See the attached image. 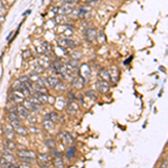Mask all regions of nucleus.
Returning <instances> with one entry per match:
<instances>
[{"label": "nucleus", "instance_id": "obj_1", "mask_svg": "<svg viewBox=\"0 0 168 168\" xmlns=\"http://www.w3.org/2000/svg\"><path fill=\"white\" fill-rule=\"evenodd\" d=\"M8 100L10 101V102H12V103H20V102H24V100H25V95H24V93L21 92V91L15 90L14 92L9 95Z\"/></svg>", "mask_w": 168, "mask_h": 168}, {"label": "nucleus", "instance_id": "obj_2", "mask_svg": "<svg viewBox=\"0 0 168 168\" xmlns=\"http://www.w3.org/2000/svg\"><path fill=\"white\" fill-rule=\"evenodd\" d=\"M59 140L62 141V143L65 145V146H71V145L73 143V137L68 134V132H66V131L59 132Z\"/></svg>", "mask_w": 168, "mask_h": 168}, {"label": "nucleus", "instance_id": "obj_3", "mask_svg": "<svg viewBox=\"0 0 168 168\" xmlns=\"http://www.w3.org/2000/svg\"><path fill=\"white\" fill-rule=\"evenodd\" d=\"M11 127L14 128V130L16 131L17 134H19L20 136H27L28 134V130L26 129L25 127H23L20 125V121L11 122Z\"/></svg>", "mask_w": 168, "mask_h": 168}, {"label": "nucleus", "instance_id": "obj_4", "mask_svg": "<svg viewBox=\"0 0 168 168\" xmlns=\"http://www.w3.org/2000/svg\"><path fill=\"white\" fill-rule=\"evenodd\" d=\"M96 36H98V32L95 28H87L84 30V37L89 41V42H93L96 39Z\"/></svg>", "mask_w": 168, "mask_h": 168}, {"label": "nucleus", "instance_id": "obj_5", "mask_svg": "<svg viewBox=\"0 0 168 168\" xmlns=\"http://www.w3.org/2000/svg\"><path fill=\"white\" fill-rule=\"evenodd\" d=\"M72 85H73V87H75L77 90H81V89H83V86L85 85V80H84L82 76L77 75L73 78Z\"/></svg>", "mask_w": 168, "mask_h": 168}, {"label": "nucleus", "instance_id": "obj_6", "mask_svg": "<svg viewBox=\"0 0 168 168\" xmlns=\"http://www.w3.org/2000/svg\"><path fill=\"white\" fill-rule=\"evenodd\" d=\"M57 43L61 47H64V48H67V47H75V43L73 42L72 39L70 38H59L57 39Z\"/></svg>", "mask_w": 168, "mask_h": 168}, {"label": "nucleus", "instance_id": "obj_7", "mask_svg": "<svg viewBox=\"0 0 168 168\" xmlns=\"http://www.w3.org/2000/svg\"><path fill=\"white\" fill-rule=\"evenodd\" d=\"M96 89H98V91L101 93H107L109 92L110 90V84L109 82H107V81H99L98 83H96Z\"/></svg>", "mask_w": 168, "mask_h": 168}, {"label": "nucleus", "instance_id": "obj_8", "mask_svg": "<svg viewBox=\"0 0 168 168\" xmlns=\"http://www.w3.org/2000/svg\"><path fill=\"white\" fill-rule=\"evenodd\" d=\"M32 89L33 91H35L36 93H48L47 92V87L45 85H43L41 83V81L38 82H35V83L32 84Z\"/></svg>", "mask_w": 168, "mask_h": 168}, {"label": "nucleus", "instance_id": "obj_9", "mask_svg": "<svg viewBox=\"0 0 168 168\" xmlns=\"http://www.w3.org/2000/svg\"><path fill=\"white\" fill-rule=\"evenodd\" d=\"M109 75H110V80L112 81V82H114V83H117L118 80H119V74H120V72H119V70H118L117 66H112L110 68L109 71Z\"/></svg>", "mask_w": 168, "mask_h": 168}, {"label": "nucleus", "instance_id": "obj_10", "mask_svg": "<svg viewBox=\"0 0 168 168\" xmlns=\"http://www.w3.org/2000/svg\"><path fill=\"white\" fill-rule=\"evenodd\" d=\"M80 76H82L85 81H87L90 78V76H91V68H90V66L87 64L81 65V75Z\"/></svg>", "mask_w": 168, "mask_h": 168}, {"label": "nucleus", "instance_id": "obj_11", "mask_svg": "<svg viewBox=\"0 0 168 168\" xmlns=\"http://www.w3.org/2000/svg\"><path fill=\"white\" fill-rule=\"evenodd\" d=\"M17 156L18 157H33V158H36V154L33 150H28V149L17 150Z\"/></svg>", "mask_w": 168, "mask_h": 168}, {"label": "nucleus", "instance_id": "obj_12", "mask_svg": "<svg viewBox=\"0 0 168 168\" xmlns=\"http://www.w3.org/2000/svg\"><path fill=\"white\" fill-rule=\"evenodd\" d=\"M17 114L19 116V118H27L29 116V110H27L24 105H18L16 109Z\"/></svg>", "mask_w": 168, "mask_h": 168}, {"label": "nucleus", "instance_id": "obj_13", "mask_svg": "<svg viewBox=\"0 0 168 168\" xmlns=\"http://www.w3.org/2000/svg\"><path fill=\"white\" fill-rule=\"evenodd\" d=\"M24 107L27 110H32V111H38L41 109V104H35L28 100H24Z\"/></svg>", "mask_w": 168, "mask_h": 168}, {"label": "nucleus", "instance_id": "obj_14", "mask_svg": "<svg viewBox=\"0 0 168 168\" xmlns=\"http://www.w3.org/2000/svg\"><path fill=\"white\" fill-rule=\"evenodd\" d=\"M78 110V105L75 101H70L68 104H67V112L70 114H75L76 111Z\"/></svg>", "mask_w": 168, "mask_h": 168}, {"label": "nucleus", "instance_id": "obj_15", "mask_svg": "<svg viewBox=\"0 0 168 168\" xmlns=\"http://www.w3.org/2000/svg\"><path fill=\"white\" fill-rule=\"evenodd\" d=\"M3 131H5V134H6V136H7V138H8L9 140H12L15 138V131H14L12 127H5Z\"/></svg>", "mask_w": 168, "mask_h": 168}, {"label": "nucleus", "instance_id": "obj_16", "mask_svg": "<svg viewBox=\"0 0 168 168\" xmlns=\"http://www.w3.org/2000/svg\"><path fill=\"white\" fill-rule=\"evenodd\" d=\"M36 96H37V99L39 100L41 103H47L48 100H50V95L47 94V93H36Z\"/></svg>", "mask_w": 168, "mask_h": 168}, {"label": "nucleus", "instance_id": "obj_17", "mask_svg": "<svg viewBox=\"0 0 168 168\" xmlns=\"http://www.w3.org/2000/svg\"><path fill=\"white\" fill-rule=\"evenodd\" d=\"M99 76H100V78L102 80V81H107V82L111 81V80H110L109 72H108L107 70H104V68L100 70V72H99Z\"/></svg>", "mask_w": 168, "mask_h": 168}, {"label": "nucleus", "instance_id": "obj_18", "mask_svg": "<svg viewBox=\"0 0 168 168\" xmlns=\"http://www.w3.org/2000/svg\"><path fill=\"white\" fill-rule=\"evenodd\" d=\"M72 10H73L72 7H70V6H67V5H64V6H62L61 8H59V15H67V14H71Z\"/></svg>", "mask_w": 168, "mask_h": 168}, {"label": "nucleus", "instance_id": "obj_19", "mask_svg": "<svg viewBox=\"0 0 168 168\" xmlns=\"http://www.w3.org/2000/svg\"><path fill=\"white\" fill-rule=\"evenodd\" d=\"M43 128L45 129V130H48V131H52L53 129H54V122L53 121H50V120H44L43 121Z\"/></svg>", "mask_w": 168, "mask_h": 168}, {"label": "nucleus", "instance_id": "obj_20", "mask_svg": "<svg viewBox=\"0 0 168 168\" xmlns=\"http://www.w3.org/2000/svg\"><path fill=\"white\" fill-rule=\"evenodd\" d=\"M47 80H48V83H50V87H55L56 84L59 82V80L55 76H48Z\"/></svg>", "mask_w": 168, "mask_h": 168}, {"label": "nucleus", "instance_id": "obj_21", "mask_svg": "<svg viewBox=\"0 0 168 168\" xmlns=\"http://www.w3.org/2000/svg\"><path fill=\"white\" fill-rule=\"evenodd\" d=\"M37 63H38L41 66L44 67V68L50 66V61H48V57H45V61H44L43 59H37Z\"/></svg>", "mask_w": 168, "mask_h": 168}, {"label": "nucleus", "instance_id": "obj_22", "mask_svg": "<svg viewBox=\"0 0 168 168\" xmlns=\"http://www.w3.org/2000/svg\"><path fill=\"white\" fill-rule=\"evenodd\" d=\"M8 120L10 122H15V121H20L19 120V116L17 114V112H9L8 113Z\"/></svg>", "mask_w": 168, "mask_h": 168}, {"label": "nucleus", "instance_id": "obj_23", "mask_svg": "<svg viewBox=\"0 0 168 168\" xmlns=\"http://www.w3.org/2000/svg\"><path fill=\"white\" fill-rule=\"evenodd\" d=\"M54 167L55 168H64V162L61 157H55L54 159Z\"/></svg>", "mask_w": 168, "mask_h": 168}, {"label": "nucleus", "instance_id": "obj_24", "mask_svg": "<svg viewBox=\"0 0 168 168\" xmlns=\"http://www.w3.org/2000/svg\"><path fill=\"white\" fill-rule=\"evenodd\" d=\"M28 78H29V81L32 82V83H35V82H38L39 81V78H41V76L38 75L37 73H32V74H28Z\"/></svg>", "mask_w": 168, "mask_h": 168}, {"label": "nucleus", "instance_id": "obj_25", "mask_svg": "<svg viewBox=\"0 0 168 168\" xmlns=\"http://www.w3.org/2000/svg\"><path fill=\"white\" fill-rule=\"evenodd\" d=\"M55 89H56V91H59V92H62V91H65V90H66L67 85L65 83H63V82H61V81H59V83L56 84Z\"/></svg>", "mask_w": 168, "mask_h": 168}, {"label": "nucleus", "instance_id": "obj_26", "mask_svg": "<svg viewBox=\"0 0 168 168\" xmlns=\"http://www.w3.org/2000/svg\"><path fill=\"white\" fill-rule=\"evenodd\" d=\"M38 158H39V160L42 161V164H47V162L50 161V156H48V155H45V154L38 155Z\"/></svg>", "mask_w": 168, "mask_h": 168}, {"label": "nucleus", "instance_id": "obj_27", "mask_svg": "<svg viewBox=\"0 0 168 168\" xmlns=\"http://www.w3.org/2000/svg\"><path fill=\"white\" fill-rule=\"evenodd\" d=\"M19 159L21 160L23 162H26V164H34L36 159L33 158V157H19Z\"/></svg>", "mask_w": 168, "mask_h": 168}, {"label": "nucleus", "instance_id": "obj_28", "mask_svg": "<svg viewBox=\"0 0 168 168\" xmlns=\"http://www.w3.org/2000/svg\"><path fill=\"white\" fill-rule=\"evenodd\" d=\"M33 68H34V71H35V73H37V74L43 73V72H44V70H45V68H44L43 66H41L38 63H36V64L33 66Z\"/></svg>", "mask_w": 168, "mask_h": 168}, {"label": "nucleus", "instance_id": "obj_29", "mask_svg": "<svg viewBox=\"0 0 168 168\" xmlns=\"http://www.w3.org/2000/svg\"><path fill=\"white\" fill-rule=\"evenodd\" d=\"M6 146H7V148L9 150H15L16 149V143L14 141H11V140H9V139L6 141Z\"/></svg>", "mask_w": 168, "mask_h": 168}, {"label": "nucleus", "instance_id": "obj_30", "mask_svg": "<svg viewBox=\"0 0 168 168\" xmlns=\"http://www.w3.org/2000/svg\"><path fill=\"white\" fill-rule=\"evenodd\" d=\"M48 116H50L48 120L53 121V122H55V121H57V120H59V114H57L56 112H50V113H48Z\"/></svg>", "mask_w": 168, "mask_h": 168}, {"label": "nucleus", "instance_id": "obj_31", "mask_svg": "<svg viewBox=\"0 0 168 168\" xmlns=\"http://www.w3.org/2000/svg\"><path fill=\"white\" fill-rule=\"evenodd\" d=\"M43 50H44V53H45V54H48V53H50V44H48V43H46V42H44L43 43Z\"/></svg>", "mask_w": 168, "mask_h": 168}, {"label": "nucleus", "instance_id": "obj_32", "mask_svg": "<svg viewBox=\"0 0 168 168\" xmlns=\"http://www.w3.org/2000/svg\"><path fill=\"white\" fill-rule=\"evenodd\" d=\"M71 55H72L73 59H76V61H77V59H81V56H82V53H81V52H78V50H73Z\"/></svg>", "mask_w": 168, "mask_h": 168}, {"label": "nucleus", "instance_id": "obj_33", "mask_svg": "<svg viewBox=\"0 0 168 168\" xmlns=\"http://www.w3.org/2000/svg\"><path fill=\"white\" fill-rule=\"evenodd\" d=\"M0 167H9V161L5 157H0Z\"/></svg>", "mask_w": 168, "mask_h": 168}, {"label": "nucleus", "instance_id": "obj_34", "mask_svg": "<svg viewBox=\"0 0 168 168\" xmlns=\"http://www.w3.org/2000/svg\"><path fill=\"white\" fill-rule=\"evenodd\" d=\"M46 145H47V147L50 148V149H54V148L56 147V143H55L54 139H48V140L46 141Z\"/></svg>", "mask_w": 168, "mask_h": 168}, {"label": "nucleus", "instance_id": "obj_35", "mask_svg": "<svg viewBox=\"0 0 168 168\" xmlns=\"http://www.w3.org/2000/svg\"><path fill=\"white\" fill-rule=\"evenodd\" d=\"M23 57L25 59H28L32 57V52L29 50H25L24 52H23Z\"/></svg>", "mask_w": 168, "mask_h": 168}, {"label": "nucleus", "instance_id": "obj_36", "mask_svg": "<svg viewBox=\"0 0 168 168\" xmlns=\"http://www.w3.org/2000/svg\"><path fill=\"white\" fill-rule=\"evenodd\" d=\"M28 101H30L32 103H35V104H42V103L39 102V100L37 99V96H36V95H34V96H30V98L28 99Z\"/></svg>", "mask_w": 168, "mask_h": 168}, {"label": "nucleus", "instance_id": "obj_37", "mask_svg": "<svg viewBox=\"0 0 168 168\" xmlns=\"http://www.w3.org/2000/svg\"><path fill=\"white\" fill-rule=\"evenodd\" d=\"M27 119H28V122L32 123V125H35V123L37 122V118L34 117V116H30V114L27 117Z\"/></svg>", "mask_w": 168, "mask_h": 168}, {"label": "nucleus", "instance_id": "obj_38", "mask_svg": "<svg viewBox=\"0 0 168 168\" xmlns=\"http://www.w3.org/2000/svg\"><path fill=\"white\" fill-rule=\"evenodd\" d=\"M74 152H75V148H74V147H72V148H71V149L66 152L67 158H72V157L74 156Z\"/></svg>", "mask_w": 168, "mask_h": 168}, {"label": "nucleus", "instance_id": "obj_39", "mask_svg": "<svg viewBox=\"0 0 168 168\" xmlns=\"http://www.w3.org/2000/svg\"><path fill=\"white\" fill-rule=\"evenodd\" d=\"M98 35H99V42L102 44V43H104L105 42V35H104V33L103 32H100V33H98Z\"/></svg>", "mask_w": 168, "mask_h": 168}, {"label": "nucleus", "instance_id": "obj_40", "mask_svg": "<svg viewBox=\"0 0 168 168\" xmlns=\"http://www.w3.org/2000/svg\"><path fill=\"white\" fill-rule=\"evenodd\" d=\"M85 95H86V96H89V98H91V99L93 98V100H95V99H96V94L93 92V91H87V92L85 93Z\"/></svg>", "mask_w": 168, "mask_h": 168}, {"label": "nucleus", "instance_id": "obj_41", "mask_svg": "<svg viewBox=\"0 0 168 168\" xmlns=\"http://www.w3.org/2000/svg\"><path fill=\"white\" fill-rule=\"evenodd\" d=\"M19 81H20V82H23V83H27V82H29V78H28V76L27 75H24V76H21V77L19 78Z\"/></svg>", "mask_w": 168, "mask_h": 168}, {"label": "nucleus", "instance_id": "obj_42", "mask_svg": "<svg viewBox=\"0 0 168 168\" xmlns=\"http://www.w3.org/2000/svg\"><path fill=\"white\" fill-rule=\"evenodd\" d=\"M3 157H5L6 159L8 160V161H9V164H10V162H14V157H12L11 155H5Z\"/></svg>", "mask_w": 168, "mask_h": 168}, {"label": "nucleus", "instance_id": "obj_43", "mask_svg": "<svg viewBox=\"0 0 168 168\" xmlns=\"http://www.w3.org/2000/svg\"><path fill=\"white\" fill-rule=\"evenodd\" d=\"M29 131L33 132V134H38V132H39V130H38L36 127H30V128H29Z\"/></svg>", "mask_w": 168, "mask_h": 168}, {"label": "nucleus", "instance_id": "obj_44", "mask_svg": "<svg viewBox=\"0 0 168 168\" xmlns=\"http://www.w3.org/2000/svg\"><path fill=\"white\" fill-rule=\"evenodd\" d=\"M159 168H167V159H165V161H162L161 166Z\"/></svg>", "mask_w": 168, "mask_h": 168}, {"label": "nucleus", "instance_id": "obj_45", "mask_svg": "<svg viewBox=\"0 0 168 168\" xmlns=\"http://www.w3.org/2000/svg\"><path fill=\"white\" fill-rule=\"evenodd\" d=\"M5 14H6V9L0 8V15H1V16H5Z\"/></svg>", "mask_w": 168, "mask_h": 168}, {"label": "nucleus", "instance_id": "obj_46", "mask_svg": "<svg viewBox=\"0 0 168 168\" xmlns=\"http://www.w3.org/2000/svg\"><path fill=\"white\" fill-rule=\"evenodd\" d=\"M3 21H5V16H1V15H0V24L3 23Z\"/></svg>", "mask_w": 168, "mask_h": 168}, {"label": "nucleus", "instance_id": "obj_47", "mask_svg": "<svg viewBox=\"0 0 168 168\" xmlns=\"http://www.w3.org/2000/svg\"><path fill=\"white\" fill-rule=\"evenodd\" d=\"M42 168H50V165H47V164H42Z\"/></svg>", "mask_w": 168, "mask_h": 168}, {"label": "nucleus", "instance_id": "obj_48", "mask_svg": "<svg viewBox=\"0 0 168 168\" xmlns=\"http://www.w3.org/2000/svg\"><path fill=\"white\" fill-rule=\"evenodd\" d=\"M15 1H16V0H6V2H8V3H10V5H12Z\"/></svg>", "mask_w": 168, "mask_h": 168}, {"label": "nucleus", "instance_id": "obj_49", "mask_svg": "<svg viewBox=\"0 0 168 168\" xmlns=\"http://www.w3.org/2000/svg\"><path fill=\"white\" fill-rule=\"evenodd\" d=\"M8 168H21L20 166H9Z\"/></svg>", "mask_w": 168, "mask_h": 168}, {"label": "nucleus", "instance_id": "obj_50", "mask_svg": "<svg viewBox=\"0 0 168 168\" xmlns=\"http://www.w3.org/2000/svg\"><path fill=\"white\" fill-rule=\"evenodd\" d=\"M53 2H62V0H52Z\"/></svg>", "mask_w": 168, "mask_h": 168}, {"label": "nucleus", "instance_id": "obj_51", "mask_svg": "<svg viewBox=\"0 0 168 168\" xmlns=\"http://www.w3.org/2000/svg\"><path fill=\"white\" fill-rule=\"evenodd\" d=\"M85 3H87V2H91V1H93V0H83Z\"/></svg>", "mask_w": 168, "mask_h": 168}, {"label": "nucleus", "instance_id": "obj_52", "mask_svg": "<svg viewBox=\"0 0 168 168\" xmlns=\"http://www.w3.org/2000/svg\"><path fill=\"white\" fill-rule=\"evenodd\" d=\"M1 1H2V0H1ZM3 1H6V0H3Z\"/></svg>", "mask_w": 168, "mask_h": 168}]
</instances>
